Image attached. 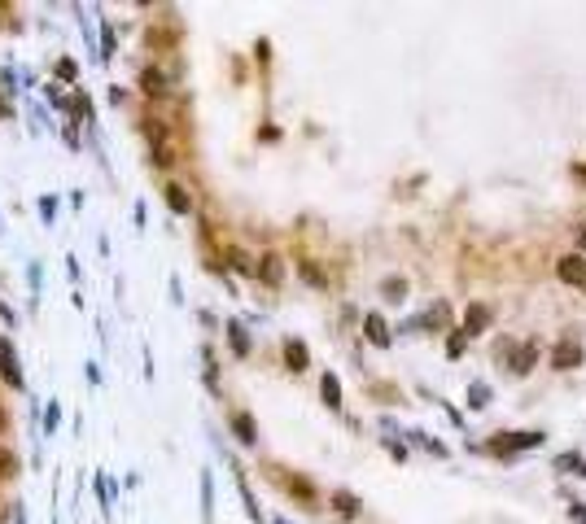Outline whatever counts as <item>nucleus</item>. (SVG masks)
I'll return each instance as SVG.
<instances>
[{
    "instance_id": "nucleus-1",
    "label": "nucleus",
    "mask_w": 586,
    "mask_h": 524,
    "mask_svg": "<svg viewBox=\"0 0 586 524\" xmlns=\"http://www.w3.org/2000/svg\"><path fill=\"white\" fill-rule=\"evenodd\" d=\"M543 437H547V433H495L490 450H495V454H516V450H534V446H543Z\"/></svg>"
},
{
    "instance_id": "nucleus-2",
    "label": "nucleus",
    "mask_w": 586,
    "mask_h": 524,
    "mask_svg": "<svg viewBox=\"0 0 586 524\" xmlns=\"http://www.w3.org/2000/svg\"><path fill=\"white\" fill-rule=\"evenodd\" d=\"M556 275L569 284V288H582L586 293V254H564V258H556Z\"/></svg>"
},
{
    "instance_id": "nucleus-3",
    "label": "nucleus",
    "mask_w": 586,
    "mask_h": 524,
    "mask_svg": "<svg viewBox=\"0 0 586 524\" xmlns=\"http://www.w3.org/2000/svg\"><path fill=\"white\" fill-rule=\"evenodd\" d=\"M582 358H586V350L578 346L573 337H560L556 346H551V367H556V371H573V367H582Z\"/></svg>"
},
{
    "instance_id": "nucleus-4",
    "label": "nucleus",
    "mask_w": 586,
    "mask_h": 524,
    "mask_svg": "<svg viewBox=\"0 0 586 524\" xmlns=\"http://www.w3.org/2000/svg\"><path fill=\"white\" fill-rule=\"evenodd\" d=\"M0 376H5L13 389H22V367H18V354H13L9 337H0Z\"/></svg>"
},
{
    "instance_id": "nucleus-5",
    "label": "nucleus",
    "mask_w": 586,
    "mask_h": 524,
    "mask_svg": "<svg viewBox=\"0 0 586 524\" xmlns=\"http://www.w3.org/2000/svg\"><path fill=\"white\" fill-rule=\"evenodd\" d=\"M486 328H490V306H468L464 310V328H460V332L464 337H477V332H486Z\"/></svg>"
},
{
    "instance_id": "nucleus-6",
    "label": "nucleus",
    "mask_w": 586,
    "mask_h": 524,
    "mask_svg": "<svg viewBox=\"0 0 586 524\" xmlns=\"http://www.w3.org/2000/svg\"><path fill=\"white\" fill-rule=\"evenodd\" d=\"M534 363H539V341H525L516 354H512V367L508 371H516V376H529L534 371Z\"/></svg>"
},
{
    "instance_id": "nucleus-7",
    "label": "nucleus",
    "mask_w": 586,
    "mask_h": 524,
    "mask_svg": "<svg viewBox=\"0 0 586 524\" xmlns=\"http://www.w3.org/2000/svg\"><path fill=\"white\" fill-rule=\"evenodd\" d=\"M227 424H232V433H236L241 446H254V441H258V429H254V419L246 411H232V415H227Z\"/></svg>"
},
{
    "instance_id": "nucleus-8",
    "label": "nucleus",
    "mask_w": 586,
    "mask_h": 524,
    "mask_svg": "<svg viewBox=\"0 0 586 524\" xmlns=\"http://www.w3.org/2000/svg\"><path fill=\"white\" fill-rule=\"evenodd\" d=\"M258 280L271 284V288L285 280V267H280V258H276V254H263V258H258Z\"/></svg>"
},
{
    "instance_id": "nucleus-9",
    "label": "nucleus",
    "mask_w": 586,
    "mask_h": 524,
    "mask_svg": "<svg viewBox=\"0 0 586 524\" xmlns=\"http://www.w3.org/2000/svg\"><path fill=\"white\" fill-rule=\"evenodd\" d=\"M285 363H289V371H306V367H311V354H306V346H302V341H285Z\"/></svg>"
},
{
    "instance_id": "nucleus-10",
    "label": "nucleus",
    "mask_w": 586,
    "mask_h": 524,
    "mask_svg": "<svg viewBox=\"0 0 586 524\" xmlns=\"http://www.w3.org/2000/svg\"><path fill=\"white\" fill-rule=\"evenodd\" d=\"M333 511L341 520H354V516H359V498H354L350 489H333Z\"/></svg>"
},
{
    "instance_id": "nucleus-11",
    "label": "nucleus",
    "mask_w": 586,
    "mask_h": 524,
    "mask_svg": "<svg viewBox=\"0 0 586 524\" xmlns=\"http://www.w3.org/2000/svg\"><path fill=\"white\" fill-rule=\"evenodd\" d=\"M363 332H368L372 346H381V350L389 346V328H385V319H381V315H368V319H363Z\"/></svg>"
},
{
    "instance_id": "nucleus-12",
    "label": "nucleus",
    "mask_w": 586,
    "mask_h": 524,
    "mask_svg": "<svg viewBox=\"0 0 586 524\" xmlns=\"http://www.w3.org/2000/svg\"><path fill=\"white\" fill-rule=\"evenodd\" d=\"M285 489L298 502H306V507H315V489H311V481H302V477H285Z\"/></svg>"
},
{
    "instance_id": "nucleus-13",
    "label": "nucleus",
    "mask_w": 586,
    "mask_h": 524,
    "mask_svg": "<svg viewBox=\"0 0 586 524\" xmlns=\"http://www.w3.org/2000/svg\"><path fill=\"white\" fill-rule=\"evenodd\" d=\"M556 472H564V477H586V458L569 450V454H560V458H556Z\"/></svg>"
},
{
    "instance_id": "nucleus-14",
    "label": "nucleus",
    "mask_w": 586,
    "mask_h": 524,
    "mask_svg": "<svg viewBox=\"0 0 586 524\" xmlns=\"http://www.w3.org/2000/svg\"><path fill=\"white\" fill-rule=\"evenodd\" d=\"M167 206L175 210V215H188V210H193V196H188L180 184H167Z\"/></svg>"
},
{
    "instance_id": "nucleus-15",
    "label": "nucleus",
    "mask_w": 586,
    "mask_h": 524,
    "mask_svg": "<svg viewBox=\"0 0 586 524\" xmlns=\"http://www.w3.org/2000/svg\"><path fill=\"white\" fill-rule=\"evenodd\" d=\"M416 323H420V328H446V323H451V306L437 302V306H429V315L416 319Z\"/></svg>"
},
{
    "instance_id": "nucleus-16",
    "label": "nucleus",
    "mask_w": 586,
    "mask_h": 524,
    "mask_svg": "<svg viewBox=\"0 0 586 524\" xmlns=\"http://www.w3.org/2000/svg\"><path fill=\"white\" fill-rule=\"evenodd\" d=\"M320 393H324V402H329L333 411L341 406V385H337V376H333V371H329V376H324V380H320Z\"/></svg>"
},
{
    "instance_id": "nucleus-17",
    "label": "nucleus",
    "mask_w": 586,
    "mask_h": 524,
    "mask_svg": "<svg viewBox=\"0 0 586 524\" xmlns=\"http://www.w3.org/2000/svg\"><path fill=\"white\" fill-rule=\"evenodd\" d=\"M381 293L389 302H403L407 298V280H403V275H389V280H381Z\"/></svg>"
},
{
    "instance_id": "nucleus-18",
    "label": "nucleus",
    "mask_w": 586,
    "mask_h": 524,
    "mask_svg": "<svg viewBox=\"0 0 586 524\" xmlns=\"http://www.w3.org/2000/svg\"><path fill=\"white\" fill-rule=\"evenodd\" d=\"M227 337H232V350H236L241 358L250 354V337H246V328H241V323H227Z\"/></svg>"
},
{
    "instance_id": "nucleus-19",
    "label": "nucleus",
    "mask_w": 586,
    "mask_h": 524,
    "mask_svg": "<svg viewBox=\"0 0 586 524\" xmlns=\"http://www.w3.org/2000/svg\"><path fill=\"white\" fill-rule=\"evenodd\" d=\"M298 271H302V280H306V284H315V288H329V275H324V271L315 267V262H302Z\"/></svg>"
},
{
    "instance_id": "nucleus-20",
    "label": "nucleus",
    "mask_w": 586,
    "mask_h": 524,
    "mask_svg": "<svg viewBox=\"0 0 586 524\" xmlns=\"http://www.w3.org/2000/svg\"><path fill=\"white\" fill-rule=\"evenodd\" d=\"M162 84H167V79H162V70H144V75H140V88H144V92H149V96H158V92H167V88H162Z\"/></svg>"
},
{
    "instance_id": "nucleus-21",
    "label": "nucleus",
    "mask_w": 586,
    "mask_h": 524,
    "mask_svg": "<svg viewBox=\"0 0 586 524\" xmlns=\"http://www.w3.org/2000/svg\"><path fill=\"white\" fill-rule=\"evenodd\" d=\"M57 424H61V406H57V402H48V411H44V433L53 437V433H57Z\"/></svg>"
},
{
    "instance_id": "nucleus-22",
    "label": "nucleus",
    "mask_w": 586,
    "mask_h": 524,
    "mask_svg": "<svg viewBox=\"0 0 586 524\" xmlns=\"http://www.w3.org/2000/svg\"><path fill=\"white\" fill-rule=\"evenodd\" d=\"M486 398H490V389H486V385H473V389H468V406H473V411H481Z\"/></svg>"
},
{
    "instance_id": "nucleus-23",
    "label": "nucleus",
    "mask_w": 586,
    "mask_h": 524,
    "mask_svg": "<svg viewBox=\"0 0 586 524\" xmlns=\"http://www.w3.org/2000/svg\"><path fill=\"white\" fill-rule=\"evenodd\" d=\"M114 57V26L105 22V31H101V61H110Z\"/></svg>"
},
{
    "instance_id": "nucleus-24",
    "label": "nucleus",
    "mask_w": 586,
    "mask_h": 524,
    "mask_svg": "<svg viewBox=\"0 0 586 524\" xmlns=\"http://www.w3.org/2000/svg\"><path fill=\"white\" fill-rule=\"evenodd\" d=\"M27 280H31V293H36V302H40V262H31ZM36 302H31V306H36Z\"/></svg>"
},
{
    "instance_id": "nucleus-25",
    "label": "nucleus",
    "mask_w": 586,
    "mask_h": 524,
    "mask_svg": "<svg viewBox=\"0 0 586 524\" xmlns=\"http://www.w3.org/2000/svg\"><path fill=\"white\" fill-rule=\"evenodd\" d=\"M446 354L455 358V354H464V332H455L451 341H446Z\"/></svg>"
},
{
    "instance_id": "nucleus-26",
    "label": "nucleus",
    "mask_w": 586,
    "mask_h": 524,
    "mask_svg": "<svg viewBox=\"0 0 586 524\" xmlns=\"http://www.w3.org/2000/svg\"><path fill=\"white\" fill-rule=\"evenodd\" d=\"M53 210H57V201H53V196H44V201H40V215H44V219H53Z\"/></svg>"
},
{
    "instance_id": "nucleus-27",
    "label": "nucleus",
    "mask_w": 586,
    "mask_h": 524,
    "mask_svg": "<svg viewBox=\"0 0 586 524\" xmlns=\"http://www.w3.org/2000/svg\"><path fill=\"white\" fill-rule=\"evenodd\" d=\"M573 245H578V254H586V223H582L578 232H573Z\"/></svg>"
},
{
    "instance_id": "nucleus-28",
    "label": "nucleus",
    "mask_w": 586,
    "mask_h": 524,
    "mask_svg": "<svg viewBox=\"0 0 586 524\" xmlns=\"http://www.w3.org/2000/svg\"><path fill=\"white\" fill-rule=\"evenodd\" d=\"M57 75L61 79H75V61H57Z\"/></svg>"
},
{
    "instance_id": "nucleus-29",
    "label": "nucleus",
    "mask_w": 586,
    "mask_h": 524,
    "mask_svg": "<svg viewBox=\"0 0 586 524\" xmlns=\"http://www.w3.org/2000/svg\"><path fill=\"white\" fill-rule=\"evenodd\" d=\"M0 433H5V411H0Z\"/></svg>"
},
{
    "instance_id": "nucleus-30",
    "label": "nucleus",
    "mask_w": 586,
    "mask_h": 524,
    "mask_svg": "<svg viewBox=\"0 0 586 524\" xmlns=\"http://www.w3.org/2000/svg\"><path fill=\"white\" fill-rule=\"evenodd\" d=\"M276 524H285V520H276Z\"/></svg>"
}]
</instances>
